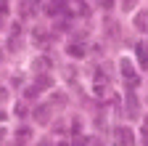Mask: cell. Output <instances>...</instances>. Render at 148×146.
<instances>
[{
	"label": "cell",
	"instance_id": "cell-1",
	"mask_svg": "<svg viewBox=\"0 0 148 146\" xmlns=\"http://www.w3.org/2000/svg\"><path fill=\"white\" fill-rule=\"evenodd\" d=\"M122 75L130 80V77H135V69H132V61L130 59H122Z\"/></svg>",
	"mask_w": 148,
	"mask_h": 146
},
{
	"label": "cell",
	"instance_id": "cell-2",
	"mask_svg": "<svg viewBox=\"0 0 148 146\" xmlns=\"http://www.w3.org/2000/svg\"><path fill=\"white\" fill-rule=\"evenodd\" d=\"M138 56H140V66L148 69V48L145 45H138Z\"/></svg>",
	"mask_w": 148,
	"mask_h": 146
},
{
	"label": "cell",
	"instance_id": "cell-3",
	"mask_svg": "<svg viewBox=\"0 0 148 146\" xmlns=\"http://www.w3.org/2000/svg\"><path fill=\"white\" fill-rule=\"evenodd\" d=\"M69 56L82 59V56H85V48H82V45H69Z\"/></svg>",
	"mask_w": 148,
	"mask_h": 146
},
{
	"label": "cell",
	"instance_id": "cell-4",
	"mask_svg": "<svg viewBox=\"0 0 148 146\" xmlns=\"http://www.w3.org/2000/svg\"><path fill=\"white\" fill-rule=\"evenodd\" d=\"M145 19H148L145 13H140V16H138V27H140V29H145V27H148V21H145Z\"/></svg>",
	"mask_w": 148,
	"mask_h": 146
},
{
	"label": "cell",
	"instance_id": "cell-5",
	"mask_svg": "<svg viewBox=\"0 0 148 146\" xmlns=\"http://www.w3.org/2000/svg\"><path fill=\"white\" fill-rule=\"evenodd\" d=\"M135 3H138V0H122V8H124V11H132Z\"/></svg>",
	"mask_w": 148,
	"mask_h": 146
},
{
	"label": "cell",
	"instance_id": "cell-6",
	"mask_svg": "<svg viewBox=\"0 0 148 146\" xmlns=\"http://www.w3.org/2000/svg\"><path fill=\"white\" fill-rule=\"evenodd\" d=\"M8 11V0H0V13H5Z\"/></svg>",
	"mask_w": 148,
	"mask_h": 146
},
{
	"label": "cell",
	"instance_id": "cell-7",
	"mask_svg": "<svg viewBox=\"0 0 148 146\" xmlns=\"http://www.w3.org/2000/svg\"><path fill=\"white\" fill-rule=\"evenodd\" d=\"M143 130H145V133H148V117H145V125H143Z\"/></svg>",
	"mask_w": 148,
	"mask_h": 146
}]
</instances>
